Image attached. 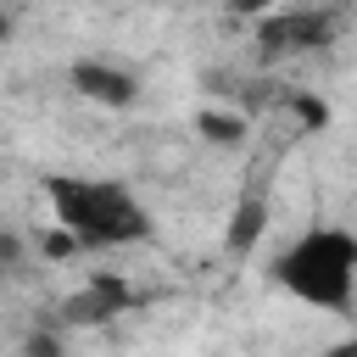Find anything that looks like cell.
Segmentation results:
<instances>
[{
  "label": "cell",
  "instance_id": "6da1fadb",
  "mask_svg": "<svg viewBox=\"0 0 357 357\" xmlns=\"http://www.w3.org/2000/svg\"><path fill=\"white\" fill-rule=\"evenodd\" d=\"M45 201L56 212V229L73 240V251H117L134 240H151V212L145 201L117 184V178H78V173H50Z\"/></svg>",
  "mask_w": 357,
  "mask_h": 357
},
{
  "label": "cell",
  "instance_id": "7a4b0ae2",
  "mask_svg": "<svg viewBox=\"0 0 357 357\" xmlns=\"http://www.w3.org/2000/svg\"><path fill=\"white\" fill-rule=\"evenodd\" d=\"M268 273H273L296 301H307V307H318V312H351L357 240H351V229H335V223L307 229V234H296V240L273 257Z\"/></svg>",
  "mask_w": 357,
  "mask_h": 357
},
{
  "label": "cell",
  "instance_id": "3957f363",
  "mask_svg": "<svg viewBox=\"0 0 357 357\" xmlns=\"http://www.w3.org/2000/svg\"><path fill=\"white\" fill-rule=\"evenodd\" d=\"M335 33V11H279L257 28L262 50L268 56H284V50H312V45H329Z\"/></svg>",
  "mask_w": 357,
  "mask_h": 357
},
{
  "label": "cell",
  "instance_id": "277c9868",
  "mask_svg": "<svg viewBox=\"0 0 357 357\" xmlns=\"http://www.w3.org/2000/svg\"><path fill=\"white\" fill-rule=\"evenodd\" d=\"M128 301H134V290H128L117 273H95L84 290H73V296L61 301V324H73V329H84V324H106V318L128 312Z\"/></svg>",
  "mask_w": 357,
  "mask_h": 357
},
{
  "label": "cell",
  "instance_id": "5b68a950",
  "mask_svg": "<svg viewBox=\"0 0 357 357\" xmlns=\"http://www.w3.org/2000/svg\"><path fill=\"white\" fill-rule=\"evenodd\" d=\"M73 89L95 106H134L139 73H128L117 61H100V56H84V61H73Z\"/></svg>",
  "mask_w": 357,
  "mask_h": 357
},
{
  "label": "cell",
  "instance_id": "8992f818",
  "mask_svg": "<svg viewBox=\"0 0 357 357\" xmlns=\"http://www.w3.org/2000/svg\"><path fill=\"white\" fill-rule=\"evenodd\" d=\"M262 234H268V195H240V206L229 218V251L234 257H251Z\"/></svg>",
  "mask_w": 357,
  "mask_h": 357
},
{
  "label": "cell",
  "instance_id": "52a82bcc",
  "mask_svg": "<svg viewBox=\"0 0 357 357\" xmlns=\"http://www.w3.org/2000/svg\"><path fill=\"white\" fill-rule=\"evenodd\" d=\"M195 128H201L206 145H240L245 139V117H234V112H201Z\"/></svg>",
  "mask_w": 357,
  "mask_h": 357
},
{
  "label": "cell",
  "instance_id": "ba28073f",
  "mask_svg": "<svg viewBox=\"0 0 357 357\" xmlns=\"http://www.w3.org/2000/svg\"><path fill=\"white\" fill-rule=\"evenodd\" d=\"M17 262H22V240L11 229H0V268H17Z\"/></svg>",
  "mask_w": 357,
  "mask_h": 357
},
{
  "label": "cell",
  "instance_id": "9c48e42d",
  "mask_svg": "<svg viewBox=\"0 0 357 357\" xmlns=\"http://www.w3.org/2000/svg\"><path fill=\"white\" fill-rule=\"evenodd\" d=\"M28 357H61V340L56 335H33L28 340Z\"/></svg>",
  "mask_w": 357,
  "mask_h": 357
},
{
  "label": "cell",
  "instance_id": "30bf717a",
  "mask_svg": "<svg viewBox=\"0 0 357 357\" xmlns=\"http://www.w3.org/2000/svg\"><path fill=\"white\" fill-rule=\"evenodd\" d=\"M324 357H357V340H340V346H329Z\"/></svg>",
  "mask_w": 357,
  "mask_h": 357
}]
</instances>
